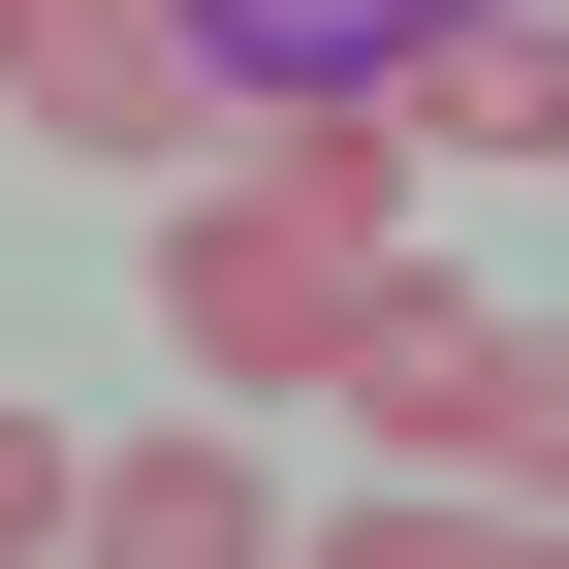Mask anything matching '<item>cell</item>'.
<instances>
[{
    "label": "cell",
    "mask_w": 569,
    "mask_h": 569,
    "mask_svg": "<svg viewBox=\"0 0 569 569\" xmlns=\"http://www.w3.org/2000/svg\"><path fill=\"white\" fill-rule=\"evenodd\" d=\"M0 127H63V159H190V127H222V32H190V0H0Z\"/></svg>",
    "instance_id": "2"
},
{
    "label": "cell",
    "mask_w": 569,
    "mask_h": 569,
    "mask_svg": "<svg viewBox=\"0 0 569 569\" xmlns=\"http://www.w3.org/2000/svg\"><path fill=\"white\" fill-rule=\"evenodd\" d=\"M475 507L569 538V317H507V380H475Z\"/></svg>",
    "instance_id": "6"
},
{
    "label": "cell",
    "mask_w": 569,
    "mask_h": 569,
    "mask_svg": "<svg viewBox=\"0 0 569 569\" xmlns=\"http://www.w3.org/2000/svg\"><path fill=\"white\" fill-rule=\"evenodd\" d=\"M190 222H159V348L222 411H284V380H348V317L411 284V159H380V96H253V127H190Z\"/></svg>",
    "instance_id": "1"
},
{
    "label": "cell",
    "mask_w": 569,
    "mask_h": 569,
    "mask_svg": "<svg viewBox=\"0 0 569 569\" xmlns=\"http://www.w3.org/2000/svg\"><path fill=\"white\" fill-rule=\"evenodd\" d=\"M63 475H96V443H63V411H0V569L63 538Z\"/></svg>",
    "instance_id": "7"
},
{
    "label": "cell",
    "mask_w": 569,
    "mask_h": 569,
    "mask_svg": "<svg viewBox=\"0 0 569 569\" xmlns=\"http://www.w3.org/2000/svg\"><path fill=\"white\" fill-rule=\"evenodd\" d=\"M190 32H222V96H380L443 0H190Z\"/></svg>",
    "instance_id": "5"
},
{
    "label": "cell",
    "mask_w": 569,
    "mask_h": 569,
    "mask_svg": "<svg viewBox=\"0 0 569 569\" xmlns=\"http://www.w3.org/2000/svg\"><path fill=\"white\" fill-rule=\"evenodd\" d=\"M380 159H569V0H443L380 63Z\"/></svg>",
    "instance_id": "3"
},
{
    "label": "cell",
    "mask_w": 569,
    "mask_h": 569,
    "mask_svg": "<svg viewBox=\"0 0 569 569\" xmlns=\"http://www.w3.org/2000/svg\"><path fill=\"white\" fill-rule=\"evenodd\" d=\"M63 538H127V569H253V538H284V507H253V411L190 380V443H96V475H63Z\"/></svg>",
    "instance_id": "4"
}]
</instances>
